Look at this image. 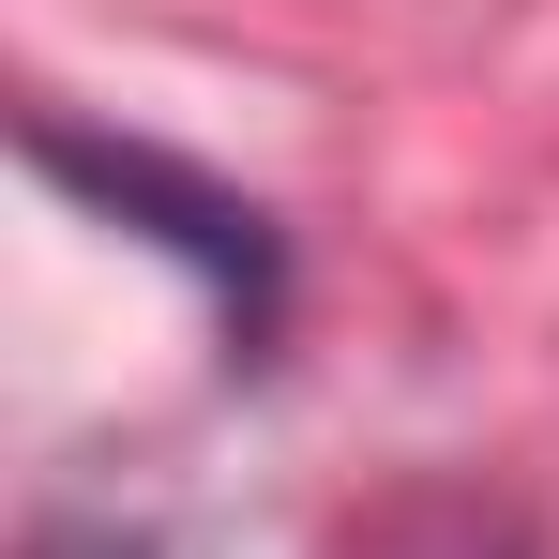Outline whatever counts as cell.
I'll list each match as a JSON object with an SVG mask.
<instances>
[{
	"label": "cell",
	"mask_w": 559,
	"mask_h": 559,
	"mask_svg": "<svg viewBox=\"0 0 559 559\" xmlns=\"http://www.w3.org/2000/svg\"><path fill=\"white\" fill-rule=\"evenodd\" d=\"M31 167H46V182H76L92 212H121L136 242L197 258L212 302H227V333H273V227H258L227 182H197V167H167V152H136V136H76L61 106H31Z\"/></svg>",
	"instance_id": "6da1fadb"
},
{
	"label": "cell",
	"mask_w": 559,
	"mask_h": 559,
	"mask_svg": "<svg viewBox=\"0 0 559 559\" xmlns=\"http://www.w3.org/2000/svg\"><path fill=\"white\" fill-rule=\"evenodd\" d=\"M31 559H152V545H121V530H46Z\"/></svg>",
	"instance_id": "7a4b0ae2"
}]
</instances>
